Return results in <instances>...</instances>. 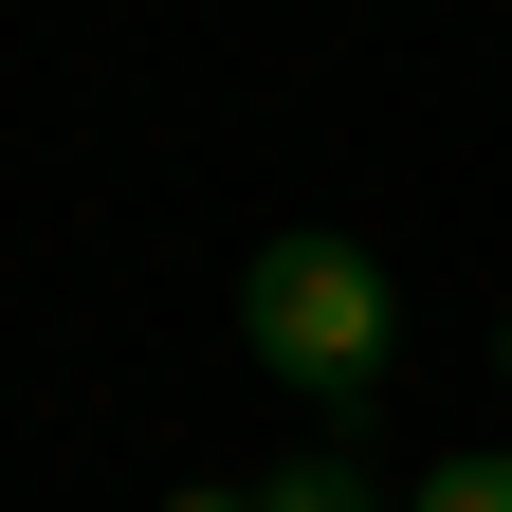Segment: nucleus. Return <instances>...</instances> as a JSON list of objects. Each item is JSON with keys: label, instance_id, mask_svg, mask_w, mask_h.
<instances>
[{"label": "nucleus", "instance_id": "f257e3e1", "mask_svg": "<svg viewBox=\"0 0 512 512\" xmlns=\"http://www.w3.org/2000/svg\"><path fill=\"white\" fill-rule=\"evenodd\" d=\"M238 348L275 384H311V403H366L384 348H403V293H384L348 238H256L238 256Z\"/></svg>", "mask_w": 512, "mask_h": 512}, {"label": "nucleus", "instance_id": "20e7f679", "mask_svg": "<svg viewBox=\"0 0 512 512\" xmlns=\"http://www.w3.org/2000/svg\"><path fill=\"white\" fill-rule=\"evenodd\" d=\"M183 512H256V494H183Z\"/></svg>", "mask_w": 512, "mask_h": 512}, {"label": "nucleus", "instance_id": "39448f33", "mask_svg": "<svg viewBox=\"0 0 512 512\" xmlns=\"http://www.w3.org/2000/svg\"><path fill=\"white\" fill-rule=\"evenodd\" d=\"M494 366H512V330H494Z\"/></svg>", "mask_w": 512, "mask_h": 512}, {"label": "nucleus", "instance_id": "f03ea898", "mask_svg": "<svg viewBox=\"0 0 512 512\" xmlns=\"http://www.w3.org/2000/svg\"><path fill=\"white\" fill-rule=\"evenodd\" d=\"M256 512H384V494H366L348 458H293V476H275V494H256Z\"/></svg>", "mask_w": 512, "mask_h": 512}, {"label": "nucleus", "instance_id": "7ed1b4c3", "mask_svg": "<svg viewBox=\"0 0 512 512\" xmlns=\"http://www.w3.org/2000/svg\"><path fill=\"white\" fill-rule=\"evenodd\" d=\"M403 512H512V458H458V476H421Z\"/></svg>", "mask_w": 512, "mask_h": 512}]
</instances>
